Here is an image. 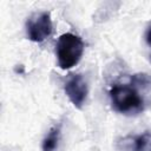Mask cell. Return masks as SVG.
Masks as SVG:
<instances>
[{
    "instance_id": "5",
    "label": "cell",
    "mask_w": 151,
    "mask_h": 151,
    "mask_svg": "<svg viewBox=\"0 0 151 151\" xmlns=\"http://www.w3.org/2000/svg\"><path fill=\"white\" fill-rule=\"evenodd\" d=\"M118 151H151V132L126 136L117 142Z\"/></svg>"
},
{
    "instance_id": "6",
    "label": "cell",
    "mask_w": 151,
    "mask_h": 151,
    "mask_svg": "<svg viewBox=\"0 0 151 151\" xmlns=\"http://www.w3.org/2000/svg\"><path fill=\"white\" fill-rule=\"evenodd\" d=\"M61 137V123L54 124L41 142L42 151H57Z\"/></svg>"
},
{
    "instance_id": "8",
    "label": "cell",
    "mask_w": 151,
    "mask_h": 151,
    "mask_svg": "<svg viewBox=\"0 0 151 151\" xmlns=\"http://www.w3.org/2000/svg\"><path fill=\"white\" fill-rule=\"evenodd\" d=\"M150 60H151V54H150Z\"/></svg>"
},
{
    "instance_id": "7",
    "label": "cell",
    "mask_w": 151,
    "mask_h": 151,
    "mask_svg": "<svg viewBox=\"0 0 151 151\" xmlns=\"http://www.w3.org/2000/svg\"><path fill=\"white\" fill-rule=\"evenodd\" d=\"M144 40H145V44L151 47V22H149V25L146 26L145 28V32H144Z\"/></svg>"
},
{
    "instance_id": "1",
    "label": "cell",
    "mask_w": 151,
    "mask_h": 151,
    "mask_svg": "<svg viewBox=\"0 0 151 151\" xmlns=\"http://www.w3.org/2000/svg\"><path fill=\"white\" fill-rule=\"evenodd\" d=\"M150 92L151 77L146 73L132 74L127 80H117L109 88L111 107L124 116H138L146 110V96Z\"/></svg>"
},
{
    "instance_id": "2",
    "label": "cell",
    "mask_w": 151,
    "mask_h": 151,
    "mask_svg": "<svg viewBox=\"0 0 151 151\" xmlns=\"http://www.w3.org/2000/svg\"><path fill=\"white\" fill-rule=\"evenodd\" d=\"M85 44L83 39L74 33L66 32L58 38L55 45V55L58 66L61 70H70L78 65L84 53Z\"/></svg>"
},
{
    "instance_id": "4",
    "label": "cell",
    "mask_w": 151,
    "mask_h": 151,
    "mask_svg": "<svg viewBox=\"0 0 151 151\" xmlns=\"http://www.w3.org/2000/svg\"><path fill=\"white\" fill-rule=\"evenodd\" d=\"M64 91L76 109H83L88 96V85L83 74H70L64 84Z\"/></svg>"
},
{
    "instance_id": "3",
    "label": "cell",
    "mask_w": 151,
    "mask_h": 151,
    "mask_svg": "<svg viewBox=\"0 0 151 151\" xmlns=\"http://www.w3.org/2000/svg\"><path fill=\"white\" fill-rule=\"evenodd\" d=\"M27 39L33 42H42L53 33V24L51 13L41 11L33 13L25 24Z\"/></svg>"
}]
</instances>
